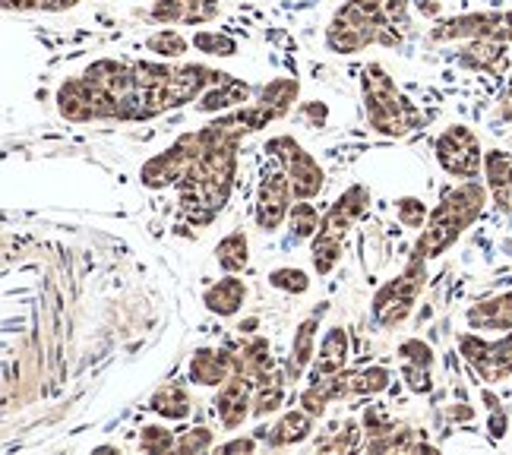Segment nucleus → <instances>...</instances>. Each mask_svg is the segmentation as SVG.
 <instances>
[{
	"label": "nucleus",
	"instance_id": "f257e3e1",
	"mask_svg": "<svg viewBox=\"0 0 512 455\" xmlns=\"http://www.w3.org/2000/svg\"><path fill=\"white\" fill-rule=\"evenodd\" d=\"M282 121L266 102H250L228 114H215L203 127H196L200 155L190 165L187 177L177 184V212L187 228H209L228 206L234 181H238L241 146L247 136Z\"/></svg>",
	"mask_w": 512,
	"mask_h": 455
},
{
	"label": "nucleus",
	"instance_id": "f03ea898",
	"mask_svg": "<svg viewBox=\"0 0 512 455\" xmlns=\"http://www.w3.org/2000/svg\"><path fill=\"white\" fill-rule=\"evenodd\" d=\"M411 32L408 0H345L332 13L323 45L326 51L351 57L367 48H402Z\"/></svg>",
	"mask_w": 512,
	"mask_h": 455
},
{
	"label": "nucleus",
	"instance_id": "7ed1b4c3",
	"mask_svg": "<svg viewBox=\"0 0 512 455\" xmlns=\"http://www.w3.org/2000/svg\"><path fill=\"white\" fill-rule=\"evenodd\" d=\"M490 206V193L484 181H459L443 190L440 203L430 209V219L418 234V247L427 260H440L462 241L468 228H475L484 209Z\"/></svg>",
	"mask_w": 512,
	"mask_h": 455
},
{
	"label": "nucleus",
	"instance_id": "20e7f679",
	"mask_svg": "<svg viewBox=\"0 0 512 455\" xmlns=\"http://www.w3.org/2000/svg\"><path fill=\"white\" fill-rule=\"evenodd\" d=\"M361 102L367 127L386 136V140H402L424 124V111L399 89V83L380 61H370L361 70Z\"/></svg>",
	"mask_w": 512,
	"mask_h": 455
},
{
	"label": "nucleus",
	"instance_id": "39448f33",
	"mask_svg": "<svg viewBox=\"0 0 512 455\" xmlns=\"http://www.w3.org/2000/svg\"><path fill=\"white\" fill-rule=\"evenodd\" d=\"M370 209V190L364 184H351L348 190H342L336 196V203H332L323 219H320V228L313 234L310 241V263H313V272L326 279L339 269L342 256H345V241L351 228L361 222V215Z\"/></svg>",
	"mask_w": 512,
	"mask_h": 455
},
{
	"label": "nucleus",
	"instance_id": "423d86ee",
	"mask_svg": "<svg viewBox=\"0 0 512 455\" xmlns=\"http://www.w3.org/2000/svg\"><path fill=\"white\" fill-rule=\"evenodd\" d=\"M392 386V370L389 367H361V370H342L336 377H307L298 405L310 411L313 418H326L329 405H336L342 399H377Z\"/></svg>",
	"mask_w": 512,
	"mask_h": 455
},
{
	"label": "nucleus",
	"instance_id": "0eeeda50",
	"mask_svg": "<svg viewBox=\"0 0 512 455\" xmlns=\"http://www.w3.org/2000/svg\"><path fill=\"white\" fill-rule=\"evenodd\" d=\"M427 266L430 260L424 256V250L415 244L411 247V256L405 269L396 275V279H389L386 285L377 288V294L370 298V316L373 323H377L380 329H399L411 313H415L421 294L427 288Z\"/></svg>",
	"mask_w": 512,
	"mask_h": 455
},
{
	"label": "nucleus",
	"instance_id": "6e6552de",
	"mask_svg": "<svg viewBox=\"0 0 512 455\" xmlns=\"http://www.w3.org/2000/svg\"><path fill=\"white\" fill-rule=\"evenodd\" d=\"M83 76L108 98L111 121L114 124H143V92L136 64L114 61V57H98L92 61Z\"/></svg>",
	"mask_w": 512,
	"mask_h": 455
},
{
	"label": "nucleus",
	"instance_id": "1a4fd4ad",
	"mask_svg": "<svg viewBox=\"0 0 512 455\" xmlns=\"http://www.w3.org/2000/svg\"><path fill=\"white\" fill-rule=\"evenodd\" d=\"M427 38L433 45H459V42H500L512 45V10H481L437 19Z\"/></svg>",
	"mask_w": 512,
	"mask_h": 455
},
{
	"label": "nucleus",
	"instance_id": "9d476101",
	"mask_svg": "<svg viewBox=\"0 0 512 455\" xmlns=\"http://www.w3.org/2000/svg\"><path fill=\"white\" fill-rule=\"evenodd\" d=\"M456 348L465 367L475 373L484 386H500L512 380V332L487 339L484 332H459Z\"/></svg>",
	"mask_w": 512,
	"mask_h": 455
},
{
	"label": "nucleus",
	"instance_id": "9b49d317",
	"mask_svg": "<svg viewBox=\"0 0 512 455\" xmlns=\"http://www.w3.org/2000/svg\"><path fill=\"white\" fill-rule=\"evenodd\" d=\"M484 152L481 136L468 124H449L433 140V158L440 171L456 181H478L484 171Z\"/></svg>",
	"mask_w": 512,
	"mask_h": 455
},
{
	"label": "nucleus",
	"instance_id": "f8f14e48",
	"mask_svg": "<svg viewBox=\"0 0 512 455\" xmlns=\"http://www.w3.org/2000/svg\"><path fill=\"white\" fill-rule=\"evenodd\" d=\"M263 152L279 162L285 168V174L291 177V187H294V200H317V196L326 190V171L323 165L313 158L291 133H279V136H269Z\"/></svg>",
	"mask_w": 512,
	"mask_h": 455
},
{
	"label": "nucleus",
	"instance_id": "ddd939ff",
	"mask_svg": "<svg viewBox=\"0 0 512 455\" xmlns=\"http://www.w3.org/2000/svg\"><path fill=\"white\" fill-rule=\"evenodd\" d=\"M361 424H364V452H399V455L437 452V446H430L421 430L402 421H392L380 405H367Z\"/></svg>",
	"mask_w": 512,
	"mask_h": 455
},
{
	"label": "nucleus",
	"instance_id": "4468645a",
	"mask_svg": "<svg viewBox=\"0 0 512 455\" xmlns=\"http://www.w3.org/2000/svg\"><path fill=\"white\" fill-rule=\"evenodd\" d=\"M294 206V187L291 177L279 162H272L263 168L260 184H256V203H253V219L256 228L272 234L288 222V212Z\"/></svg>",
	"mask_w": 512,
	"mask_h": 455
},
{
	"label": "nucleus",
	"instance_id": "2eb2a0df",
	"mask_svg": "<svg viewBox=\"0 0 512 455\" xmlns=\"http://www.w3.org/2000/svg\"><path fill=\"white\" fill-rule=\"evenodd\" d=\"M196 155H200V143H196V133L187 130L181 133L177 140L155 152L149 162H143L140 168V184L146 190H168V187H177L187 177L190 165L196 162Z\"/></svg>",
	"mask_w": 512,
	"mask_h": 455
},
{
	"label": "nucleus",
	"instance_id": "dca6fc26",
	"mask_svg": "<svg viewBox=\"0 0 512 455\" xmlns=\"http://www.w3.org/2000/svg\"><path fill=\"white\" fill-rule=\"evenodd\" d=\"M396 354L405 386L415 395H430L437 386V354H433V348L415 335V339L399 342Z\"/></svg>",
	"mask_w": 512,
	"mask_h": 455
},
{
	"label": "nucleus",
	"instance_id": "f3484780",
	"mask_svg": "<svg viewBox=\"0 0 512 455\" xmlns=\"http://www.w3.org/2000/svg\"><path fill=\"white\" fill-rule=\"evenodd\" d=\"M215 414H219V424L234 433L241 430L253 418V380H247L244 373H234L228 383L215 389Z\"/></svg>",
	"mask_w": 512,
	"mask_h": 455
},
{
	"label": "nucleus",
	"instance_id": "a211bd4d",
	"mask_svg": "<svg viewBox=\"0 0 512 455\" xmlns=\"http://www.w3.org/2000/svg\"><path fill=\"white\" fill-rule=\"evenodd\" d=\"M234 373H238V354L228 348L203 345V348H196L187 361V380L193 386L219 389L222 383H228L234 377Z\"/></svg>",
	"mask_w": 512,
	"mask_h": 455
},
{
	"label": "nucleus",
	"instance_id": "6ab92c4d",
	"mask_svg": "<svg viewBox=\"0 0 512 455\" xmlns=\"http://www.w3.org/2000/svg\"><path fill=\"white\" fill-rule=\"evenodd\" d=\"M326 304H320L317 310H313L310 316H304V320L294 326V339H291V351H288V361H285V377L288 383H301L307 380L310 373V364L313 358H317V332H320V323L326 316Z\"/></svg>",
	"mask_w": 512,
	"mask_h": 455
},
{
	"label": "nucleus",
	"instance_id": "aec40b11",
	"mask_svg": "<svg viewBox=\"0 0 512 455\" xmlns=\"http://www.w3.org/2000/svg\"><path fill=\"white\" fill-rule=\"evenodd\" d=\"M222 13V0H155L149 16L159 26H209Z\"/></svg>",
	"mask_w": 512,
	"mask_h": 455
},
{
	"label": "nucleus",
	"instance_id": "412c9836",
	"mask_svg": "<svg viewBox=\"0 0 512 455\" xmlns=\"http://www.w3.org/2000/svg\"><path fill=\"white\" fill-rule=\"evenodd\" d=\"M465 326L484 332V335H503L512 332V288L487 294L475 304L465 307Z\"/></svg>",
	"mask_w": 512,
	"mask_h": 455
},
{
	"label": "nucleus",
	"instance_id": "4be33fe9",
	"mask_svg": "<svg viewBox=\"0 0 512 455\" xmlns=\"http://www.w3.org/2000/svg\"><path fill=\"white\" fill-rule=\"evenodd\" d=\"M250 98H253V86L247 83V79H238V76L225 73L219 83H215L212 89H206L200 98H196L193 111L196 114H206V117H215V114H228L234 108L250 105Z\"/></svg>",
	"mask_w": 512,
	"mask_h": 455
},
{
	"label": "nucleus",
	"instance_id": "5701e85b",
	"mask_svg": "<svg viewBox=\"0 0 512 455\" xmlns=\"http://www.w3.org/2000/svg\"><path fill=\"white\" fill-rule=\"evenodd\" d=\"M452 61L462 70L481 73V76H506L509 67V51L500 42H459L452 45Z\"/></svg>",
	"mask_w": 512,
	"mask_h": 455
},
{
	"label": "nucleus",
	"instance_id": "b1692460",
	"mask_svg": "<svg viewBox=\"0 0 512 455\" xmlns=\"http://www.w3.org/2000/svg\"><path fill=\"white\" fill-rule=\"evenodd\" d=\"M481 181L487 184L490 206H494L500 215H509L512 212V152L487 149Z\"/></svg>",
	"mask_w": 512,
	"mask_h": 455
},
{
	"label": "nucleus",
	"instance_id": "393cba45",
	"mask_svg": "<svg viewBox=\"0 0 512 455\" xmlns=\"http://www.w3.org/2000/svg\"><path fill=\"white\" fill-rule=\"evenodd\" d=\"M313 430H317V418L304 408H291L269 430L256 433V437H260L269 449H291V446L307 443L313 437Z\"/></svg>",
	"mask_w": 512,
	"mask_h": 455
},
{
	"label": "nucleus",
	"instance_id": "a878e982",
	"mask_svg": "<svg viewBox=\"0 0 512 455\" xmlns=\"http://www.w3.org/2000/svg\"><path fill=\"white\" fill-rule=\"evenodd\" d=\"M348 358H351V335L345 326H329L326 335L320 339L317 358L310 364L307 377H336V373L348 370Z\"/></svg>",
	"mask_w": 512,
	"mask_h": 455
},
{
	"label": "nucleus",
	"instance_id": "bb28decb",
	"mask_svg": "<svg viewBox=\"0 0 512 455\" xmlns=\"http://www.w3.org/2000/svg\"><path fill=\"white\" fill-rule=\"evenodd\" d=\"M247 282L238 279V272H225V279L212 282L206 291H203V304L212 316H219V320H231V316H238L247 304Z\"/></svg>",
	"mask_w": 512,
	"mask_h": 455
},
{
	"label": "nucleus",
	"instance_id": "cd10ccee",
	"mask_svg": "<svg viewBox=\"0 0 512 455\" xmlns=\"http://www.w3.org/2000/svg\"><path fill=\"white\" fill-rule=\"evenodd\" d=\"M285 389H288L285 367H272L260 380H253V418L263 421L279 411L285 405Z\"/></svg>",
	"mask_w": 512,
	"mask_h": 455
},
{
	"label": "nucleus",
	"instance_id": "c85d7f7f",
	"mask_svg": "<svg viewBox=\"0 0 512 455\" xmlns=\"http://www.w3.org/2000/svg\"><path fill=\"white\" fill-rule=\"evenodd\" d=\"M149 411L155 414V418H162V421H187L190 414H193V399H190V392L187 386L181 383H168L162 386L159 392L149 399Z\"/></svg>",
	"mask_w": 512,
	"mask_h": 455
},
{
	"label": "nucleus",
	"instance_id": "c756f323",
	"mask_svg": "<svg viewBox=\"0 0 512 455\" xmlns=\"http://www.w3.org/2000/svg\"><path fill=\"white\" fill-rule=\"evenodd\" d=\"M361 437H364V424L358 418H345L332 430H326L323 437H317L313 449H317V452H339V455L358 452V449H364Z\"/></svg>",
	"mask_w": 512,
	"mask_h": 455
},
{
	"label": "nucleus",
	"instance_id": "7c9ffc66",
	"mask_svg": "<svg viewBox=\"0 0 512 455\" xmlns=\"http://www.w3.org/2000/svg\"><path fill=\"white\" fill-rule=\"evenodd\" d=\"M215 263H219L222 272H244L250 266V241L247 231L234 228L228 231L219 244H215Z\"/></svg>",
	"mask_w": 512,
	"mask_h": 455
},
{
	"label": "nucleus",
	"instance_id": "2f4dec72",
	"mask_svg": "<svg viewBox=\"0 0 512 455\" xmlns=\"http://www.w3.org/2000/svg\"><path fill=\"white\" fill-rule=\"evenodd\" d=\"M320 228V209L310 200H294L291 212H288V244H310L313 234Z\"/></svg>",
	"mask_w": 512,
	"mask_h": 455
},
{
	"label": "nucleus",
	"instance_id": "473e14b6",
	"mask_svg": "<svg viewBox=\"0 0 512 455\" xmlns=\"http://www.w3.org/2000/svg\"><path fill=\"white\" fill-rule=\"evenodd\" d=\"M143 45H146V51H149V54L159 57V61H181V57L193 48L190 38H187L184 32H177L174 26L155 29Z\"/></svg>",
	"mask_w": 512,
	"mask_h": 455
},
{
	"label": "nucleus",
	"instance_id": "72a5a7b5",
	"mask_svg": "<svg viewBox=\"0 0 512 455\" xmlns=\"http://www.w3.org/2000/svg\"><path fill=\"white\" fill-rule=\"evenodd\" d=\"M272 345L263 335L250 339L241 351H238V373H244L247 380H260L266 370H272Z\"/></svg>",
	"mask_w": 512,
	"mask_h": 455
},
{
	"label": "nucleus",
	"instance_id": "f704fd0d",
	"mask_svg": "<svg viewBox=\"0 0 512 455\" xmlns=\"http://www.w3.org/2000/svg\"><path fill=\"white\" fill-rule=\"evenodd\" d=\"M190 42H193V51H200L206 57H234L241 51L238 38L222 29H196L190 35Z\"/></svg>",
	"mask_w": 512,
	"mask_h": 455
},
{
	"label": "nucleus",
	"instance_id": "c9c22d12",
	"mask_svg": "<svg viewBox=\"0 0 512 455\" xmlns=\"http://www.w3.org/2000/svg\"><path fill=\"white\" fill-rule=\"evenodd\" d=\"M269 285L275 291H285L291 298H301V294L310 291V275L298 266H282V269H272L269 272Z\"/></svg>",
	"mask_w": 512,
	"mask_h": 455
},
{
	"label": "nucleus",
	"instance_id": "e433bc0d",
	"mask_svg": "<svg viewBox=\"0 0 512 455\" xmlns=\"http://www.w3.org/2000/svg\"><path fill=\"white\" fill-rule=\"evenodd\" d=\"M396 219L408 231H421L430 219V209L421 196H399L396 200Z\"/></svg>",
	"mask_w": 512,
	"mask_h": 455
},
{
	"label": "nucleus",
	"instance_id": "4c0bfd02",
	"mask_svg": "<svg viewBox=\"0 0 512 455\" xmlns=\"http://www.w3.org/2000/svg\"><path fill=\"white\" fill-rule=\"evenodd\" d=\"M215 449V430L212 427H190L184 430L181 437L174 443V452L181 455H203V452H212Z\"/></svg>",
	"mask_w": 512,
	"mask_h": 455
},
{
	"label": "nucleus",
	"instance_id": "58836bf2",
	"mask_svg": "<svg viewBox=\"0 0 512 455\" xmlns=\"http://www.w3.org/2000/svg\"><path fill=\"white\" fill-rule=\"evenodd\" d=\"M7 13H67L83 0H0Z\"/></svg>",
	"mask_w": 512,
	"mask_h": 455
},
{
	"label": "nucleus",
	"instance_id": "ea45409f",
	"mask_svg": "<svg viewBox=\"0 0 512 455\" xmlns=\"http://www.w3.org/2000/svg\"><path fill=\"white\" fill-rule=\"evenodd\" d=\"M481 399H484V405H487V437L494 440V443H500V440L506 437V433H509V414H506L503 402H500L490 389L481 392Z\"/></svg>",
	"mask_w": 512,
	"mask_h": 455
},
{
	"label": "nucleus",
	"instance_id": "a19ab883",
	"mask_svg": "<svg viewBox=\"0 0 512 455\" xmlns=\"http://www.w3.org/2000/svg\"><path fill=\"white\" fill-rule=\"evenodd\" d=\"M174 430L162 427V424H146L140 430V449L149 452V455H165V452H174Z\"/></svg>",
	"mask_w": 512,
	"mask_h": 455
},
{
	"label": "nucleus",
	"instance_id": "79ce46f5",
	"mask_svg": "<svg viewBox=\"0 0 512 455\" xmlns=\"http://www.w3.org/2000/svg\"><path fill=\"white\" fill-rule=\"evenodd\" d=\"M490 124H494V130H500L503 124H512V73L506 76V86L497 98L494 114H490Z\"/></svg>",
	"mask_w": 512,
	"mask_h": 455
},
{
	"label": "nucleus",
	"instance_id": "37998d69",
	"mask_svg": "<svg viewBox=\"0 0 512 455\" xmlns=\"http://www.w3.org/2000/svg\"><path fill=\"white\" fill-rule=\"evenodd\" d=\"M260 449V437L256 433H250V437H234V440H228V443H215V452H225V455H231V452H244V455H250V452H256Z\"/></svg>",
	"mask_w": 512,
	"mask_h": 455
},
{
	"label": "nucleus",
	"instance_id": "c03bdc74",
	"mask_svg": "<svg viewBox=\"0 0 512 455\" xmlns=\"http://www.w3.org/2000/svg\"><path fill=\"white\" fill-rule=\"evenodd\" d=\"M298 117L307 124V127H323L326 124V117H329V108L323 102H304L298 108Z\"/></svg>",
	"mask_w": 512,
	"mask_h": 455
},
{
	"label": "nucleus",
	"instance_id": "a18cd8bd",
	"mask_svg": "<svg viewBox=\"0 0 512 455\" xmlns=\"http://www.w3.org/2000/svg\"><path fill=\"white\" fill-rule=\"evenodd\" d=\"M446 418H449L452 424H468V421H475V408L465 405V402H459V405L446 408Z\"/></svg>",
	"mask_w": 512,
	"mask_h": 455
},
{
	"label": "nucleus",
	"instance_id": "49530a36",
	"mask_svg": "<svg viewBox=\"0 0 512 455\" xmlns=\"http://www.w3.org/2000/svg\"><path fill=\"white\" fill-rule=\"evenodd\" d=\"M509 4H512V0H509Z\"/></svg>",
	"mask_w": 512,
	"mask_h": 455
}]
</instances>
